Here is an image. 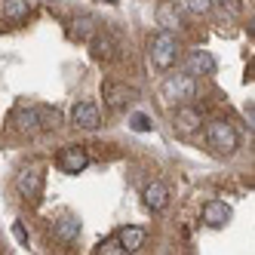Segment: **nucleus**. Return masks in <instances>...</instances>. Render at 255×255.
I'll list each match as a JSON object with an SVG mask.
<instances>
[{
    "mask_svg": "<svg viewBox=\"0 0 255 255\" xmlns=\"http://www.w3.org/2000/svg\"><path fill=\"white\" fill-rule=\"evenodd\" d=\"M28 12H31V0H3V6H0V15L6 22H25Z\"/></svg>",
    "mask_w": 255,
    "mask_h": 255,
    "instance_id": "ddd939ff",
    "label": "nucleus"
},
{
    "mask_svg": "<svg viewBox=\"0 0 255 255\" xmlns=\"http://www.w3.org/2000/svg\"><path fill=\"white\" fill-rule=\"evenodd\" d=\"M188 74H215V59L206 49H194L188 56Z\"/></svg>",
    "mask_w": 255,
    "mask_h": 255,
    "instance_id": "f8f14e48",
    "label": "nucleus"
},
{
    "mask_svg": "<svg viewBox=\"0 0 255 255\" xmlns=\"http://www.w3.org/2000/svg\"><path fill=\"white\" fill-rule=\"evenodd\" d=\"M56 163H59V169H62V172L77 175V172L86 169L89 154H86V148H80V144H65V148L59 151V157H56Z\"/></svg>",
    "mask_w": 255,
    "mask_h": 255,
    "instance_id": "0eeeda50",
    "label": "nucleus"
},
{
    "mask_svg": "<svg viewBox=\"0 0 255 255\" xmlns=\"http://www.w3.org/2000/svg\"><path fill=\"white\" fill-rule=\"evenodd\" d=\"M108 3H117V0H108Z\"/></svg>",
    "mask_w": 255,
    "mask_h": 255,
    "instance_id": "5701e85b",
    "label": "nucleus"
},
{
    "mask_svg": "<svg viewBox=\"0 0 255 255\" xmlns=\"http://www.w3.org/2000/svg\"><path fill=\"white\" fill-rule=\"evenodd\" d=\"M96 34V19L93 15H80V19L74 22V37L77 40H89Z\"/></svg>",
    "mask_w": 255,
    "mask_h": 255,
    "instance_id": "a211bd4d",
    "label": "nucleus"
},
{
    "mask_svg": "<svg viewBox=\"0 0 255 255\" xmlns=\"http://www.w3.org/2000/svg\"><path fill=\"white\" fill-rule=\"evenodd\" d=\"M129 126H132L135 132H148V129H151V117H144V114H132V117H129Z\"/></svg>",
    "mask_w": 255,
    "mask_h": 255,
    "instance_id": "412c9836",
    "label": "nucleus"
},
{
    "mask_svg": "<svg viewBox=\"0 0 255 255\" xmlns=\"http://www.w3.org/2000/svg\"><path fill=\"white\" fill-rule=\"evenodd\" d=\"M93 56L96 59H102V62H108V59H114L117 56V40L111 37L108 31H102V34H93Z\"/></svg>",
    "mask_w": 255,
    "mask_h": 255,
    "instance_id": "9b49d317",
    "label": "nucleus"
},
{
    "mask_svg": "<svg viewBox=\"0 0 255 255\" xmlns=\"http://www.w3.org/2000/svg\"><path fill=\"white\" fill-rule=\"evenodd\" d=\"M12 237H15V243H19V246H28V231H25L22 222H15V225H12Z\"/></svg>",
    "mask_w": 255,
    "mask_h": 255,
    "instance_id": "4be33fe9",
    "label": "nucleus"
},
{
    "mask_svg": "<svg viewBox=\"0 0 255 255\" xmlns=\"http://www.w3.org/2000/svg\"><path fill=\"white\" fill-rule=\"evenodd\" d=\"M163 96L166 99H178V102H188V99H194L197 96V77L194 74H175V77H169L166 83H163Z\"/></svg>",
    "mask_w": 255,
    "mask_h": 255,
    "instance_id": "423d86ee",
    "label": "nucleus"
},
{
    "mask_svg": "<svg viewBox=\"0 0 255 255\" xmlns=\"http://www.w3.org/2000/svg\"><path fill=\"white\" fill-rule=\"evenodd\" d=\"M96 255H126V252H123L117 237H105V240L99 243V249H96Z\"/></svg>",
    "mask_w": 255,
    "mask_h": 255,
    "instance_id": "6ab92c4d",
    "label": "nucleus"
},
{
    "mask_svg": "<svg viewBox=\"0 0 255 255\" xmlns=\"http://www.w3.org/2000/svg\"><path fill=\"white\" fill-rule=\"evenodd\" d=\"M102 99H105V105L111 108V111H123L126 105H132V102L138 99V89L126 86V83H114V80H108V83L102 86Z\"/></svg>",
    "mask_w": 255,
    "mask_h": 255,
    "instance_id": "39448f33",
    "label": "nucleus"
},
{
    "mask_svg": "<svg viewBox=\"0 0 255 255\" xmlns=\"http://www.w3.org/2000/svg\"><path fill=\"white\" fill-rule=\"evenodd\" d=\"M12 123L19 132H46V129H56L59 126V111L56 108H46V105H31V108H22L12 117Z\"/></svg>",
    "mask_w": 255,
    "mask_h": 255,
    "instance_id": "f257e3e1",
    "label": "nucleus"
},
{
    "mask_svg": "<svg viewBox=\"0 0 255 255\" xmlns=\"http://www.w3.org/2000/svg\"><path fill=\"white\" fill-rule=\"evenodd\" d=\"M52 234H56V240H62V243H74L77 234H80V222L77 218H62V222H56Z\"/></svg>",
    "mask_w": 255,
    "mask_h": 255,
    "instance_id": "f3484780",
    "label": "nucleus"
},
{
    "mask_svg": "<svg viewBox=\"0 0 255 255\" xmlns=\"http://www.w3.org/2000/svg\"><path fill=\"white\" fill-rule=\"evenodd\" d=\"M228 218H231V209H228L225 200H209V203L203 206V222L209 228H222Z\"/></svg>",
    "mask_w": 255,
    "mask_h": 255,
    "instance_id": "9d476101",
    "label": "nucleus"
},
{
    "mask_svg": "<svg viewBox=\"0 0 255 255\" xmlns=\"http://www.w3.org/2000/svg\"><path fill=\"white\" fill-rule=\"evenodd\" d=\"M15 191H19V197H25L28 203H37L40 194H43V172H40V166H25L19 175H15Z\"/></svg>",
    "mask_w": 255,
    "mask_h": 255,
    "instance_id": "20e7f679",
    "label": "nucleus"
},
{
    "mask_svg": "<svg viewBox=\"0 0 255 255\" xmlns=\"http://www.w3.org/2000/svg\"><path fill=\"white\" fill-rule=\"evenodd\" d=\"M144 228H123L120 234H117V240H120V246H123V252H138L141 246H144Z\"/></svg>",
    "mask_w": 255,
    "mask_h": 255,
    "instance_id": "2eb2a0df",
    "label": "nucleus"
},
{
    "mask_svg": "<svg viewBox=\"0 0 255 255\" xmlns=\"http://www.w3.org/2000/svg\"><path fill=\"white\" fill-rule=\"evenodd\" d=\"M185 6H188L191 12H197V15H206V12L212 9V0H185Z\"/></svg>",
    "mask_w": 255,
    "mask_h": 255,
    "instance_id": "aec40b11",
    "label": "nucleus"
},
{
    "mask_svg": "<svg viewBox=\"0 0 255 255\" xmlns=\"http://www.w3.org/2000/svg\"><path fill=\"white\" fill-rule=\"evenodd\" d=\"M200 123H203V120H200V111H197V108L181 105L178 111H175V129H178V132H194Z\"/></svg>",
    "mask_w": 255,
    "mask_h": 255,
    "instance_id": "4468645a",
    "label": "nucleus"
},
{
    "mask_svg": "<svg viewBox=\"0 0 255 255\" xmlns=\"http://www.w3.org/2000/svg\"><path fill=\"white\" fill-rule=\"evenodd\" d=\"M169 203V191L163 181H151L148 188H144V206H148L151 212H163Z\"/></svg>",
    "mask_w": 255,
    "mask_h": 255,
    "instance_id": "1a4fd4ad",
    "label": "nucleus"
},
{
    "mask_svg": "<svg viewBox=\"0 0 255 255\" xmlns=\"http://www.w3.org/2000/svg\"><path fill=\"white\" fill-rule=\"evenodd\" d=\"M71 123L83 126V129H96V126H102V114L93 102H77L71 108Z\"/></svg>",
    "mask_w": 255,
    "mask_h": 255,
    "instance_id": "6e6552de",
    "label": "nucleus"
},
{
    "mask_svg": "<svg viewBox=\"0 0 255 255\" xmlns=\"http://www.w3.org/2000/svg\"><path fill=\"white\" fill-rule=\"evenodd\" d=\"M206 141H209V148H215L218 154H234L237 151V129L231 123H225V120H212L206 126Z\"/></svg>",
    "mask_w": 255,
    "mask_h": 255,
    "instance_id": "7ed1b4c3",
    "label": "nucleus"
},
{
    "mask_svg": "<svg viewBox=\"0 0 255 255\" xmlns=\"http://www.w3.org/2000/svg\"><path fill=\"white\" fill-rule=\"evenodd\" d=\"M178 59V40H175V34L172 31H157L154 37H151V62L154 68L160 71H166L172 68Z\"/></svg>",
    "mask_w": 255,
    "mask_h": 255,
    "instance_id": "f03ea898",
    "label": "nucleus"
},
{
    "mask_svg": "<svg viewBox=\"0 0 255 255\" xmlns=\"http://www.w3.org/2000/svg\"><path fill=\"white\" fill-rule=\"evenodd\" d=\"M157 25H163V31H172V28L181 25V15H178L172 0H163V3L157 6Z\"/></svg>",
    "mask_w": 255,
    "mask_h": 255,
    "instance_id": "dca6fc26",
    "label": "nucleus"
}]
</instances>
